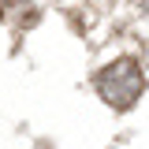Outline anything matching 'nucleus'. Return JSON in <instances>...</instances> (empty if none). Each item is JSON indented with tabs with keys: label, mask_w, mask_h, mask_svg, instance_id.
Returning <instances> with one entry per match:
<instances>
[{
	"label": "nucleus",
	"mask_w": 149,
	"mask_h": 149,
	"mask_svg": "<svg viewBox=\"0 0 149 149\" xmlns=\"http://www.w3.org/2000/svg\"><path fill=\"white\" fill-rule=\"evenodd\" d=\"M142 86H146V82H142V71H138V63H134L130 56L108 63L104 71L97 74V90H101V97L108 101L112 108H130V104L138 101Z\"/></svg>",
	"instance_id": "f257e3e1"
},
{
	"label": "nucleus",
	"mask_w": 149,
	"mask_h": 149,
	"mask_svg": "<svg viewBox=\"0 0 149 149\" xmlns=\"http://www.w3.org/2000/svg\"><path fill=\"white\" fill-rule=\"evenodd\" d=\"M4 4H26V0H4Z\"/></svg>",
	"instance_id": "f03ea898"
}]
</instances>
